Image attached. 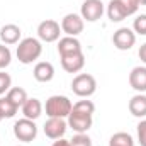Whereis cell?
Instances as JSON below:
<instances>
[{
	"label": "cell",
	"mask_w": 146,
	"mask_h": 146,
	"mask_svg": "<svg viewBox=\"0 0 146 146\" xmlns=\"http://www.w3.org/2000/svg\"><path fill=\"white\" fill-rule=\"evenodd\" d=\"M42 54V42L36 37H24L19 41L15 56L22 65H31Z\"/></svg>",
	"instance_id": "6da1fadb"
},
{
	"label": "cell",
	"mask_w": 146,
	"mask_h": 146,
	"mask_svg": "<svg viewBox=\"0 0 146 146\" xmlns=\"http://www.w3.org/2000/svg\"><path fill=\"white\" fill-rule=\"evenodd\" d=\"M44 109H46L48 117H61V119H66L73 109V104L66 95H51L46 100Z\"/></svg>",
	"instance_id": "7a4b0ae2"
},
{
	"label": "cell",
	"mask_w": 146,
	"mask_h": 146,
	"mask_svg": "<svg viewBox=\"0 0 146 146\" xmlns=\"http://www.w3.org/2000/svg\"><path fill=\"white\" fill-rule=\"evenodd\" d=\"M72 90L75 95H78L82 99H88L97 90V80L90 73H80V75H76L73 78Z\"/></svg>",
	"instance_id": "3957f363"
},
{
	"label": "cell",
	"mask_w": 146,
	"mask_h": 146,
	"mask_svg": "<svg viewBox=\"0 0 146 146\" xmlns=\"http://www.w3.org/2000/svg\"><path fill=\"white\" fill-rule=\"evenodd\" d=\"M14 136H15L19 141H22V143H31V141H34L36 136H37L36 122H34L33 119H26V117L19 119V121L14 124Z\"/></svg>",
	"instance_id": "277c9868"
},
{
	"label": "cell",
	"mask_w": 146,
	"mask_h": 146,
	"mask_svg": "<svg viewBox=\"0 0 146 146\" xmlns=\"http://www.w3.org/2000/svg\"><path fill=\"white\" fill-rule=\"evenodd\" d=\"M61 33L63 31H61L60 22H56L53 19H46L37 26V37L41 42H54L60 39Z\"/></svg>",
	"instance_id": "5b68a950"
},
{
	"label": "cell",
	"mask_w": 146,
	"mask_h": 146,
	"mask_svg": "<svg viewBox=\"0 0 146 146\" xmlns=\"http://www.w3.org/2000/svg\"><path fill=\"white\" fill-rule=\"evenodd\" d=\"M66 122H68V127H72L75 133H87L92 127L94 119H92V114H85V112L72 109L70 115L66 117Z\"/></svg>",
	"instance_id": "8992f818"
},
{
	"label": "cell",
	"mask_w": 146,
	"mask_h": 146,
	"mask_svg": "<svg viewBox=\"0 0 146 146\" xmlns=\"http://www.w3.org/2000/svg\"><path fill=\"white\" fill-rule=\"evenodd\" d=\"M61 31L66 34V36H73L76 37L78 34H82L83 33V27H85V21L82 19V15L80 14H66L63 19H61Z\"/></svg>",
	"instance_id": "52a82bcc"
},
{
	"label": "cell",
	"mask_w": 146,
	"mask_h": 146,
	"mask_svg": "<svg viewBox=\"0 0 146 146\" xmlns=\"http://www.w3.org/2000/svg\"><path fill=\"white\" fill-rule=\"evenodd\" d=\"M104 14L102 0H85L80 7V15L87 22H97Z\"/></svg>",
	"instance_id": "ba28073f"
},
{
	"label": "cell",
	"mask_w": 146,
	"mask_h": 146,
	"mask_svg": "<svg viewBox=\"0 0 146 146\" xmlns=\"http://www.w3.org/2000/svg\"><path fill=\"white\" fill-rule=\"evenodd\" d=\"M42 129H44V134L49 139H61L65 136L66 129H68V122L61 117H49L44 122Z\"/></svg>",
	"instance_id": "9c48e42d"
},
{
	"label": "cell",
	"mask_w": 146,
	"mask_h": 146,
	"mask_svg": "<svg viewBox=\"0 0 146 146\" xmlns=\"http://www.w3.org/2000/svg\"><path fill=\"white\" fill-rule=\"evenodd\" d=\"M112 42H114V46H115L119 51H127V49H131V48L134 46V42H136V34H134V31L129 29V27H121V29H117V31L114 33Z\"/></svg>",
	"instance_id": "30bf717a"
},
{
	"label": "cell",
	"mask_w": 146,
	"mask_h": 146,
	"mask_svg": "<svg viewBox=\"0 0 146 146\" xmlns=\"http://www.w3.org/2000/svg\"><path fill=\"white\" fill-rule=\"evenodd\" d=\"M60 58H61L63 70L68 73H78L85 66V54H83V51L73 53V54H66V56H60Z\"/></svg>",
	"instance_id": "8fae6325"
},
{
	"label": "cell",
	"mask_w": 146,
	"mask_h": 146,
	"mask_svg": "<svg viewBox=\"0 0 146 146\" xmlns=\"http://www.w3.org/2000/svg\"><path fill=\"white\" fill-rule=\"evenodd\" d=\"M21 36H22V31H21V27L15 26V24H5V26H2V29H0V41H2V44H5V46L19 44Z\"/></svg>",
	"instance_id": "7c38bea8"
},
{
	"label": "cell",
	"mask_w": 146,
	"mask_h": 146,
	"mask_svg": "<svg viewBox=\"0 0 146 146\" xmlns=\"http://www.w3.org/2000/svg\"><path fill=\"white\" fill-rule=\"evenodd\" d=\"M129 85L138 92L145 94L146 92V66H134L129 73Z\"/></svg>",
	"instance_id": "4fadbf2b"
},
{
	"label": "cell",
	"mask_w": 146,
	"mask_h": 146,
	"mask_svg": "<svg viewBox=\"0 0 146 146\" xmlns=\"http://www.w3.org/2000/svg\"><path fill=\"white\" fill-rule=\"evenodd\" d=\"M82 51V42L73 36H65L58 39V54L60 56H66L73 53H80Z\"/></svg>",
	"instance_id": "5bb4252c"
},
{
	"label": "cell",
	"mask_w": 146,
	"mask_h": 146,
	"mask_svg": "<svg viewBox=\"0 0 146 146\" xmlns=\"http://www.w3.org/2000/svg\"><path fill=\"white\" fill-rule=\"evenodd\" d=\"M33 75L37 82L48 83L54 78V66L49 61H39V63H36V66L33 70Z\"/></svg>",
	"instance_id": "9a60e30c"
},
{
	"label": "cell",
	"mask_w": 146,
	"mask_h": 146,
	"mask_svg": "<svg viewBox=\"0 0 146 146\" xmlns=\"http://www.w3.org/2000/svg\"><path fill=\"white\" fill-rule=\"evenodd\" d=\"M127 10L121 0H110L107 5V17L110 22H122L127 17Z\"/></svg>",
	"instance_id": "2e32d148"
},
{
	"label": "cell",
	"mask_w": 146,
	"mask_h": 146,
	"mask_svg": "<svg viewBox=\"0 0 146 146\" xmlns=\"http://www.w3.org/2000/svg\"><path fill=\"white\" fill-rule=\"evenodd\" d=\"M21 109H22V114H24L26 119L36 121L37 117H41V114H42V104H41L39 99H34L33 97V99H27Z\"/></svg>",
	"instance_id": "e0dca14e"
},
{
	"label": "cell",
	"mask_w": 146,
	"mask_h": 146,
	"mask_svg": "<svg viewBox=\"0 0 146 146\" xmlns=\"http://www.w3.org/2000/svg\"><path fill=\"white\" fill-rule=\"evenodd\" d=\"M129 112L134 117H139V119L146 117V95L145 94H136L134 97H131V100H129Z\"/></svg>",
	"instance_id": "ac0fdd59"
},
{
	"label": "cell",
	"mask_w": 146,
	"mask_h": 146,
	"mask_svg": "<svg viewBox=\"0 0 146 146\" xmlns=\"http://www.w3.org/2000/svg\"><path fill=\"white\" fill-rule=\"evenodd\" d=\"M17 110L19 107L5 95V97H0V115L3 117V119H10V117H14L15 114H17Z\"/></svg>",
	"instance_id": "d6986e66"
},
{
	"label": "cell",
	"mask_w": 146,
	"mask_h": 146,
	"mask_svg": "<svg viewBox=\"0 0 146 146\" xmlns=\"http://www.w3.org/2000/svg\"><path fill=\"white\" fill-rule=\"evenodd\" d=\"M7 97H9L17 107H22L24 102L29 99V97H27V92H26L22 87H10V90L7 92Z\"/></svg>",
	"instance_id": "ffe728a7"
},
{
	"label": "cell",
	"mask_w": 146,
	"mask_h": 146,
	"mask_svg": "<svg viewBox=\"0 0 146 146\" xmlns=\"http://www.w3.org/2000/svg\"><path fill=\"white\" fill-rule=\"evenodd\" d=\"M109 146H134V139L129 133L121 131V133H115L110 136Z\"/></svg>",
	"instance_id": "44dd1931"
},
{
	"label": "cell",
	"mask_w": 146,
	"mask_h": 146,
	"mask_svg": "<svg viewBox=\"0 0 146 146\" xmlns=\"http://www.w3.org/2000/svg\"><path fill=\"white\" fill-rule=\"evenodd\" d=\"M73 109L80 110V112H85V114H92V115H94V112H95V104H94L92 100L83 99V100L75 102V104H73Z\"/></svg>",
	"instance_id": "7402d4cb"
},
{
	"label": "cell",
	"mask_w": 146,
	"mask_h": 146,
	"mask_svg": "<svg viewBox=\"0 0 146 146\" xmlns=\"http://www.w3.org/2000/svg\"><path fill=\"white\" fill-rule=\"evenodd\" d=\"M133 31L134 34H139V36H146V14H141L134 19L133 22Z\"/></svg>",
	"instance_id": "603a6c76"
},
{
	"label": "cell",
	"mask_w": 146,
	"mask_h": 146,
	"mask_svg": "<svg viewBox=\"0 0 146 146\" xmlns=\"http://www.w3.org/2000/svg\"><path fill=\"white\" fill-rule=\"evenodd\" d=\"M70 146H92V139L87 133H76L70 139Z\"/></svg>",
	"instance_id": "cb8c5ba5"
},
{
	"label": "cell",
	"mask_w": 146,
	"mask_h": 146,
	"mask_svg": "<svg viewBox=\"0 0 146 146\" xmlns=\"http://www.w3.org/2000/svg\"><path fill=\"white\" fill-rule=\"evenodd\" d=\"M10 61H12V53H10L9 46L0 44V70L7 68L10 65Z\"/></svg>",
	"instance_id": "d4e9b609"
},
{
	"label": "cell",
	"mask_w": 146,
	"mask_h": 146,
	"mask_svg": "<svg viewBox=\"0 0 146 146\" xmlns=\"http://www.w3.org/2000/svg\"><path fill=\"white\" fill-rule=\"evenodd\" d=\"M10 87H12V78H10V75L0 70V95L7 94V92L10 90Z\"/></svg>",
	"instance_id": "484cf974"
},
{
	"label": "cell",
	"mask_w": 146,
	"mask_h": 146,
	"mask_svg": "<svg viewBox=\"0 0 146 146\" xmlns=\"http://www.w3.org/2000/svg\"><path fill=\"white\" fill-rule=\"evenodd\" d=\"M138 143L141 146H146V119L138 124Z\"/></svg>",
	"instance_id": "4316f807"
},
{
	"label": "cell",
	"mask_w": 146,
	"mask_h": 146,
	"mask_svg": "<svg viewBox=\"0 0 146 146\" xmlns=\"http://www.w3.org/2000/svg\"><path fill=\"white\" fill-rule=\"evenodd\" d=\"M121 2L124 3V7H126V10H127V14H129V15L136 14V12H138V9H139L138 0H121Z\"/></svg>",
	"instance_id": "83f0119b"
},
{
	"label": "cell",
	"mask_w": 146,
	"mask_h": 146,
	"mask_svg": "<svg viewBox=\"0 0 146 146\" xmlns=\"http://www.w3.org/2000/svg\"><path fill=\"white\" fill-rule=\"evenodd\" d=\"M138 54H139V60L146 65V42H145V44H141V48H139Z\"/></svg>",
	"instance_id": "f1b7e54d"
},
{
	"label": "cell",
	"mask_w": 146,
	"mask_h": 146,
	"mask_svg": "<svg viewBox=\"0 0 146 146\" xmlns=\"http://www.w3.org/2000/svg\"><path fill=\"white\" fill-rule=\"evenodd\" d=\"M51 146H70V141L68 139H63V138L61 139H54V143Z\"/></svg>",
	"instance_id": "f546056e"
},
{
	"label": "cell",
	"mask_w": 146,
	"mask_h": 146,
	"mask_svg": "<svg viewBox=\"0 0 146 146\" xmlns=\"http://www.w3.org/2000/svg\"><path fill=\"white\" fill-rule=\"evenodd\" d=\"M138 3L139 5H146V0H138Z\"/></svg>",
	"instance_id": "4dcf8cb0"
},
{
	"label": "cell",
	"mask_w": 146,
	"mask_h": 146,
	"mask_svg": "<svg viewBox=\"0 0 146 146\" xmlns=\"http://www.w3.org/2000/svg\"><path fill=\"white\" fill-rule=\"evenodd\" d=\"M17 146H26V145H17Z\"/></svg>",
	"instance_id": "1f68e13d"
},
{
	"label": "cell",
	"mask_w": 146,
	"mask_h": 146,
	"mask_svg": "<svg viewBox=\"0 0 146 146\" xmlns=\"http://www.w3.org/2000/svg\"><path fill=\"white\" fill-rule=\"evenodd\" d=\"M2 119H3V117H2V115H0V121H2Z\"/></svg>",
	"instance_id": "d6a6232c"
}]
</instances>
